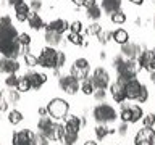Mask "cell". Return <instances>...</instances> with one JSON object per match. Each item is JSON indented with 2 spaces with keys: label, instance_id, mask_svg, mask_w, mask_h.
Returning <instances> with one entry per match:
<instances>
[{
  "label": "cell",
  "instance_id": "52",
  "mask_svg": "<svg viewBox=\"0 0 155 145\" xmlns=\"http://www.w3.org/2000/svg\"><path fill=\"white\" fill-rule=\"evenodd\" d=\"M5 60H7V58H5L3 55L0 56V72H3V69H5Z\"/></svg>",
  "mask_w": 155,
  "mask_h": 145
},
{
  "label": "cell",
  "instance_id": "39",
  "mask_svg": "<svg viewBox=\"0 0 155 145\" xmlns=\"http://www.w3.org/2000/svg\"><path fill=\"white\" fill-rule=\"evenodd\" d=\"M18 79H19V77L16 76V72L8 74V77L5 79V85H7V87H13V89H15V87H16V84H18Z\"/></svg>",
  "mask_w": 155,
  "mask_h": 145
},
{
  "label": "cell",
  "instance_id": "1",
  "mask_svg": "<svg viewBox=\"0 0 155 145\" xmlns=\"http://www.w3.org/2000/svg\"><path fill=\"white\" fill-rule=\"evenodd\" d=\"M21 45L18 42V31L13 24L0 26V53L5 58H16L21 53Z\"/></svg>",
  "mask_w": 155,
  "mask_h": 145
},
{
  "label": "cell",
  "instance_id": "54",
  "mask_svg": "<svg viewBox=\"0 0 155 145\" xmlns=\"http://www.w3.org/2000/svg\"><path fill=\"white\" fill-rule=\"evenodd\" d=\"M97 2H95V0H86V3H84V7L86 8H89V7H92V5H95Z\"/></svg>",
  "mask_w": 155,
  "mask_h": 145
},
{
  "label": "cell",
  "instance_id": "4",
  "mask_svg": "<svg viewBox=\"0 0 155 145\" xmlns=\"http://www.w3.org/2000/svg\"><path fill=\"white\" fill-rule=\"evenodd\" d=\"M47 114L52 116L53 119H63L68 114V110H70V105H68L66 100L63 98H52L47 103Z\"/></svg>",
  "mask_w": 155,
  "mask_h": 145
},
{
  "label": "cell",
  "instance_id": "3",
  "mask_svg": "<svg viewBox=\"0 0 155 145\" xmlns=\"http://www.w3.org/2000/svg\"><path fill=\"white\" fill-rule=\"evenodd\" d=\"M92 116H94V119L99 124H110V123H113V121H116L115 108L110 105H107V103L97 105L94 108V111H92Z\"/></svg>",
  "mask_w": 155,
  "mask_h": 145
},
{
  "label": "cell",
  "instance_id": "33",
  "mask_svg": "<svg viewBox=\"0 0 155 145\" xmlns=\"http://www.w3.org/2000/svg\"><path fill=\"white\" fill-rule=\"evenodd\" d=\"M110 18H111V23H115V24H124V23H126V14L121 11V10H118V11H115V13H111Z\"/></svg>",
  "mask_w": 155,
  "mask_h": 145
},
{
  "label": "cell",
  "instance_id": "19",
  "mask_svg": "<svg viewBox=\"0 0 155 145\" xmlns=\"http://www.w3.org/2000/svg\"><path fill=\"white\" fill-rule=\"evenodd\" d=\"M52 118L50 116H42L41 119H39V123H37V129H39V132H41L42 135H45L47 139H50V132H52Z\"/></svg>",
  "mask_w": 155,
  "mask_h": 145
},
{
  "label": "cell",
  "instance_id": "56",
  "mask_svg": "<svg viewBox=\"0 0 155 145\" xmlns=\"http://www.w3.org/2000/svg\"><path fill=\"white\" fill-rule=\"evenodd\" d=\"M39 114H41V116H47V108H39Z\"/></svg>",
  "mask_w": 155,
  "mask_h": 145
},
{
  "label": "cell",
  "instance_id": "37",
  "mask_svg": "<svg viewBox=\"0 0 155 145\" xmlns=\"http://www.w3.org/2000/svg\"><path fill=\"white\" fill-rule=\"evenodd\" d=\"M68 42L73 44V45H84V39H82L81 34H70L68 36Z\"/></svg>",
  "mask_w": 155,
  "mask_h": 145
},
{
  "label": "cell",
  "instance_id": "14",
  "mask_svg": "<svg viewBox=\"0 0 155 145\" xmlns=\"http://www.w3.org/2000/svg\"><path fill=\"white\" fill-rule=\"evenodd\" d=\"M32 137L34 134L31 130L24 129V130H18L13 134V145H32Z\"/></svg>",
  "mask_w": 155,
  "mask_h": 145
},
{
  "label": "cell",
  "instance_id": "61",
  "mask_svg": "<svg viewBox=\"0 0 155 145\" xmlns=\"http://www.w3.org/2000/svg\"><path fill=\"white\" fill-rule=\"evenodd\" d=\"M41 2H42V0H41Z\"/></svg>",
  "mask_w": 155,
  "mask_h": 145
},
{
  "label": "cell",
  "instance_id": "20",
  "mask_svg": "<svg viewBox=\"0 0 155 145\" xmlns=\"http://www.w3.org/2000/svg\"><path fill=\"white\" fill-rule=\"evenodd\" d=\"M29 11H31V8H29V5L24 2L21 3H18L16 7H15V16H16V19L19 23H24V21H28V14H29Z\"/></svg>",
  "mask_w": 155,
  "mask_h": 145
},
{
  "label": "cell",
  "instance_id": "53",
  "mask_svg": "<svg viewBox=\"0 0 155 145\" xmlns=\"http://www.w3.org/2000/svg\"><path fill=\"white\" fill-rule=\"evenodd\" d=\"M71 2H73V3H74V5H76V7H78V8H79V7H84V3H86V0H71Z\"/></svg>",
  "mask_w": 155,
  "mask_h": 145
},
{
  "label": "cell",
  "instance_id": "8",
  "mask_svg": "<svg viewBox=\"0 0 155 145\" xmlns=\"http://www.w3.org/2000/svg\"><path fill=\"white\" fill-rule=\"evenodd\" d=\"M137 65L140 68H144V69L153 71L155 69V48L140 52V55L137 56Z\"/></svg>",
  "mask_w": 155,
  "mask_h": 145
},
{
  "label": "cell",
  "instance_id": "17",
  "mask_svg": "<svg viewBox=\"0 0 155 145\" xmlns=\"http://www.w3.org/2000/svg\"><path fill=\"white\" fill-rule=\"evenodd\" d=\"M66 29H70V24L66 19H53L48 24H45V31H53L58 34H63Z\"/></svg>",
  "mask_w": 155,
  "mask_h": 145
},
{
  "label": "cell",
  "instance_id": "21",
  "mask_svg": "<svg viewBox=\"0 0 155 145\" xmlns=\"http://www.w3.org/2000/svg\"><path fill=\"white\" fill-rule=\"evenodd\" d=\"M121 2L123 0H102V10H104L105 13H115L118 11V10L121 8Z\"/></svg>",
  "mask_w": 155,
  "mask_h": 145
},
{
  "label": "cell",
  "instance_id": "6",
  "mask_svg": "<svg viewBox=\"0 0 155 145\" xmlns=\"http://www.w3.org/2000/svg\"><path fill=\"white\" fill-rule=\"evenodd\" d=\"M58 85H60V89L68 95H74V94H78V90H79V81L74 79L71 74L70 76H61L60 81H58Z\"/></svg>",
  "mask_w": 155,
  "mask_h": 145
},
{
  "label": "cell",
  "instance_id": "2",
  "mask_svg": "<svg viewBox=\"0 0 155 145\" xmlns=\"http://www.w3.org/2000/svg\"><path fill=\"white\" fill-rule=\"evenodd\" d=\"M39 66L45 68V69H60L65 66L66 55L60 50H57L55 47H44L41 55L37 56Z\"/></svg>",
  "mask_w": 155,
  "mask_h": 145
},
{
  "label": "cell",
  "instance_id": "18",
  "mask_svg": "<svg viewBox=\"0 0 155 145\" xmlns=\"http://www.w3.org/2000/svg\"><path fill=\"white\" fill-rule=\"evenodd\" d=\"M28 24L31 26V29L34 31H41V29L45 27V23H44V19L39 16V11H29L28 14Z\"/></svg>",
  "mask_w": 155,
  "mask_h": 145
},
{
  "label": "cell",
  "instance_id": "60",
  "mask_svg": "<svg viewBox=\"0 0 155 145\" xmlns=\"http://www.w3.org/2000/svg\"><path fill=\"white\" fill-rule=\"evenodd\" d=\"M152 145H155V137H153V140H152Z\"/></svg>",
  "mask_w": 155,
  "mask_h": 145
},
{
  "label": "cell",
  "instance_id": "5",
  "mask_svg": "<svg viewBox=\"0 0 155 145\" xmlns=\"http://www.w3.org/2000/svg\"><path fill=\"white\" fill-rule=\"evenodd\" d=\"M71 76L78 81H82L89 76V61L86 58H78L71 65Z\"/></svg>",
  "mask_w": 155,
  "mask_h": 145
},
{
  "label": "cell",
  "instance_id": "42",
  "mask_svg": "<svg viewBox=\"0 0 155 145\" xmlns=\"http://www.w3.org/2000/svg\"><path fill=\"white\" fill-rule=\"evenodd\" d=\"M100 31H102V27H100L99 23H91V26L87 27V34H89V36H97Z\"/></svg>",
  "mask_w": 155,
  "mask_h": 145
},
{
  "label": "cell",
  "instance_id": "16",
  "mask_svg": "<svg viewBox=\"0 0 155 145\" xmlns=\"http://www.w3.org/2000/svg\"><path fill=\"white\" fill-rule=\"evenodd\" d=\"M110 94L111 97H113V100L116 102V103H123V102L126 100V94H124V85L120 84L118 81L115 82V84L110 85Z\"/></svg>",
  "mask_w": 155,
  "mask_h": 145
},
{
  "label": "cell",
  "instance_id": "38",
  "mask_svg": "<svg viewBox=\"0 0 155 145\" xmlns=\"http://www.w3.org/2000/svg\"><path fill=\"white\" fill-rule=\"evenodd\" d=\"M32 145H48V139L45 135H42L41 132H37L32 137Z\"/></svg>",
  "mask_w": 155,
  "mask_h": 145
},
{
  "label": "cell",
  "instance_id": "30",
  "mask_svg": "<svg viewBox=\"0 0 155 145\" xmlns=\"http://www.w3.org/2000/svg\"><path fill=\"white\" fill-rule=\"evenodd\" d=\"M19 94H23V92H28V90H31V84H29V81H28V77L26 76H21L18 79V84L16 87H15Z\"/></svg>",
  "mask_w": 155,
  "mask_h": 145
},
{
  "label": "cell",
  "instance_id": "32",
  "mask_svg": "<svg viewBox=\"0 0 155 145\" xmlns=\"http://www.w3.org/2000/svg\"><path fill=\"white\" fill-rule=\"evenodd\" d=\"M8 121H10V124H13V126L19 124V123L23 121V114H21V111H18V110H12V111H8Z\"/></svg>",
  "mask_w": 155,
  "mask_h": 145
},
{
  "label": "cell",
  "instance_id": "50",
  "mask_svg": "<svg viewBox=\"0 0 155 145\" xmlns=\"http://www.w3.org/2000/svg\"><path fill=\"white\" fill-rule=\"evenodd\" d=\"M128 124L129 123H121L120 124V127H118V134L120 135H124L126 132H128Z\"/></svg>",
  "mask_w": 155,
  "mask_h": 145
},
{
  "label": "cell",
  "instance_id": "40",
  "mask_svg": "<svg viewBox=\"0 0 155 145\" xmlns=\"http://www.w3.org/2000/svg\"><path fill=\"white\" fill-rule=\"evenodd\" d=\"M18 42H19V45H21V47H28L29 44H31V36L26 34V32L18 34Z\"/></svg>",
  "mask_w": 155,
  "mask_h": 145
},
{
  "label": "cell",
  "instance_id": "46",
  "mask_svg": "<svg viewBox=\"0 0 155 145\" xmlns=\"http://www.w3.org/2000/svg\"><path fill=\"white\" fill-rule=\"evenodd\" d=\"M92 95H94V98H95L97 102L105 100V97H107V94H105V89H95V92H94Z\"/></svg>",
  "mask_w": 155,
  "mask_h": 145
},
{
  "label": "cell",
  "instance_id": "43",
  "mask_svg": "<svg viewBox=\"0 0 155 145\" xmlns=\"http://www.w3.org/2000/svg\"><path fill=\"white\" fill-rule=\"evenodd\" d=\"M144 118V127H153L155 126V114L150 113L147 116H142Z\"/></svg>",
  "mask_w": 155,
  "mask_h": 145
},
{
  "label": "cell",
  "instance_id": "34",
  "mask_svg": "<svg viewBox=\"0 0 155 145\" xmlns=\"http://www.w3.org/2000/svg\"><path fill=\"white\" fill-rule=\"evenodd\" d=\"M24 63H26L29 68H34V66H37V65H39L37 56H36V55H32L31 52H26V53H24Z\"/></svg>",
  "mask_w": 155,
  "mask_h": 145
},
{
  "label": "cell",
  "instance_id": "25",
  "mask_svg": "<svg viewBox=\"0 0 155 145\" xmlns=\"http://www.w3.org/2000/svg\"><path fill=\"white\" fill-rule=\"evenodd\" d=\"M79 89L84 92L86 95H92L95 92V85H94V82H92V79L89 76L86 77V79H82L81 81V84H79Z\"/></svg>",
  "mask_w": 155,
  "mask_h": 145
},
{
  "label": "cell",
  "instance_id": "51",
  "mask_svg": "<svg viewBox=\"0 0 155 145\" xmlns=\"http://www.w3.org/2000/svg\"><path fill=\"white\" fill-rule=\"evenodd\" d=\"M8 24H13L10 16H2L0 18V26H8Z\"/></svg>",
  "mask_w": 155,
  "mask_h": 145
},
{
  "label": "cell",
  "instance_id": "12",
  "mask_svg": "<svg viewBox=\"0 0 155 145\" xmlns=\"http://www.w3.org/2000/svg\"><path fill=\"white\" fill-rule=\"evenodd\" d=\"M155 130L152 127H144L136 134V145H152Z\"/></svg>",
  "mask_w": 155,
  "mask_h": 145
},
{
  "label": "cell",
  "instance_id": "45",
  "mask_svg": "<svg viewBox=\"0 0 155 145\" xmlns=\"http://www.w3.org/2000/svg\"><path fill=\"white\" fill-rule=\"evenodd\" d=\"M70 31H71L73 34H81V31H82V24H81L79 21L71 23V24H70Z\"/></svg>",
  "mask_w": 155,
  "mask_h": 145
},
{
  "label": "cell",
  "instance_id": "31",
  "mask_svg": "<svg viewBox=\"0 0 155 145\" xmlns=\"http://www.w3.org/2000/svg\"><path fill=\"white\" fill-rule=\"evenodd\" d=\"M3 95H5V98H7L8 103H18L19 102V92L16 89L13 90V87H10V90L3 92Z\"/></svg>",
  "mask_w": 155,
  "mask_h": 145
},
{
  "label": "cell",
  "instance_id": "26",
  "mask_svg": "<svg viewBox=\"0 0 155 145\" xmlns=\"http://www.w3.org/2000/svg\"><path fill=\"white\" fill-rule=\"evenodd\" d=\"M19 69V63L16 61V58H7L5 60V69L3 72H7V74H13V72H16Z\"/></svg>",
  "mask_w": 155,
  "mask_h": 145
},
{
  "label": "cell",
  "instance_id": "48",
  "mask_svg": "<svg viewBox=\"0 0 155 145\" xmlns=\"http://www.w3.org/2000/svg\"><path fill=\"white\" fill-rule=\"evenodd\" d=\"M29 8H31L32 11H39V10L42 8V2H41V0H31V5H29Z\"/></svg>",
  "mask_w": 155,
  "mask_h": 145
},
{
  "label": "cell",
  "instance_id": "57",
  "mask_svg": "<svg viewBox=\"0 0 155 145\" xmlns=\"http://www.w3.org/2000/svg\"><path fill=\"white\" fill-rule=\"evenodd\" d=\"M131 3H134V5H142L144 3V0H129Z\"/></svg>",
  "mask_w": 155,
  "mask_h": 145
},
{
  "label": "cell",
  "instance_id": "7",
  "mask_svg": "<svg viewBox=\"0 0 155 145\" xmlns=\"http://www.w3.org/2000/svg\"><path fill=\"white\" fill-rule=\"evenodd\" d=\"M139 69H140V66L137 65L136 60H124V63L116 71H118V76H124V77H128V79H133V77H136V74L139 72Z\"/></svg>",
  "mask_w": 155,
  "mask_h": 145
},
{
  "label": "cell",
  "instance_id": "9",
  "mask_svg": "<svg viewBox=\"0 0 155 145\" xmlns=\"http://www.w3.org/2000/svg\"><path fill=\"white\" fill-rule=\"evenodd\" d=\"M91 79L94 82L95 89H107L110 84V74L107 69H104V68H97Z\"/></svg>",
  "mask_w": 155,
  "mask_h": 145
},
{
  "label": "cell",
  "instance_id": "10",
  "mask_svg": "<svg viewBox=\"0 0 155 145\" xmlns=\"http://www.w3.org/2000/svg\"><path fill=\"white\" fill-rule=\"evenodd\" d=\"M140 87H142V84H140V82L136 79V77L129 79V81L124 84V94H126V98H129V100H137L139 92H140Z\"/></svg>",
  "mask_w": 155,
  "mask_h": 145
},
{
  "label": "cell",
  "instance_id": "55",
  "mask_svg": "<svg viewBox=\"0 0 155 145\" xmlns=\"http://www.w3.org/2000/svg\"><path fill=\"white\" fill-rule=\"evenodd\" d=\"M23 0H8V5H12V7H16L18 3H21Z\"/></svg>",
  "mask_w": 155,
  "mask_h": 145
},
{
  "label": "cell",
  "instance_id": "28",
  "mask_svg": "<svg viewBox=\"0 0 155 145\" xmlns=\"http://www.w3.org/2000/svg\"><path fill=\"white\" fill-rule=\"evenodd\" d=\"M129 108H131V121L129 123H137V121H140L142 119V116H144V113H142V108H140L139 105H129Z\"/></svg>",
  "mask_w": 155,
  "mask_h": 145
},
{
  "label": "cell",
  "instance_id": "29",
  "mask_svg": "<svg viewBox=\"0 0 155 145\" xmlns=\"http://www.w3.org/2000/svg\"><path fill=\"white\" fill-rule=\"evenodd\" d=\"M115 130L113 129H110V127H107V124H100V126H97L95 127V135H97V139L102 140V139H105L108 134H113Z\"/></svg>",
  "mask_w": 155,
  "mask_h": 145
},
{
  "label": "cell",
  "instance_id": "58",
  "mask_svg": "<svg viewBox=\"0 0 155 145\" xmlns=\"http://www.w3.org/2000/svg\"><path fill=\"white\" fill-rule=\"evenodd\" d=\"M150 81H152L153 84H155V69H153V71H150Z\"/></svg>",
  "mask_w": 155,
  "mask_h": 145
},
{
  "label": "cell",
  "instance_id": "22",
  "mask_svg": "<svg viewBox=\"0 0 155 145\" xmlns=\"http://www.w3.org/2000/svg\"><path fill=\"white\" fill-rule=\"evenodd\" d=\"M111 39L116 42V44H120V45H123V44H126V42H129V34H128V31L126 29H116V31H113L111 32Z\"/></svg>",
  "mask_w": 155,
  "mask_h": 145
},
{
  "label": "cell",
  "instance_id": "15",
  "mask_svg": "<svg viewBox=\"0 0 155 145\" xmlns=\"http://www.w3.org/2000/svg\"><path fill=\"white\" fill-rule=\"evenodd\" d=\"M84 124L79 116H68L65 121V132H71V134H79L81 126Z\"/></svg>",
  "mask_w": 155,
  "mask_h": 145
},
{
  "label": "cell",
  "instance_id": "49",
  "mask_svg": "<svg viewBox=\"0 0 155 145\" xmlns=\"http://www.w3.org/2000/svg\"><path fill=\"white\" fill-rule=\"evenodd\" d=\"M123 63H124V56H123V55L113 58V68H115V69H118V68L123 65Z\"/></svg>",
  "mask_w": 155,
  "mask_h": 145
},
{
  "label": "cell",
  "instance_id": "47",
  "mask_svg": "<svg viewBox=\"0 0 155 145\" xmlns=\"http://www.w3.org/2000/svg\"><path fill=\"white\" fill-rule=\"evenodd\" d=\"M8 102L7 98H5V95H3V92H0V111H7L8 110Z\"/></svg>",
  "mask_w": 155,
  "mask_h": 145
},
{
  "label": "cell",
  "instance_id": "59",
  "mask_svg": "<svg viewBox=\"0 0 155 145\" xmlns=\"http://www.w3.org/2000/svg\"><path fill=\"white\" fill-rule=\"evenodd\" d=\"M84 145H97V142H94V140H86Z\"/></svg>",
  "mask_w": 155,
  "mask_h": 145
},
{
  "label": "cell",
  "instance_id": "36",
  "mask_svg": "<svg viewBox=\"0 0 155 145\" xmlns=\"http://www.w3.org/2000/svg\"><path fill=\"white\" fill-rule=\"evenodd\" d=\"M120 118H121L123 123H129L131 121V108H129V105L123 103V110H121V113H120Z\"/></svg>",
  "mask_w": 155,
  "mask_h": 145
},
{
  "label": "cell",
  "instance_id": "24",
  "mask_svg": "<svg viewBox=\"0 0 155 145\" xmlns=\"http://www.w3.org/2000/svg\"><path fill=\"white\" fill-rule=\"evenodd\" d=\"M45 42L48 44L50 47H57L61 44V34L58 32H53V31H45Z\"/></svg>",
  "mask_w": 155,
  "mask_h": 145
},
{
  "label": "cell",
  "instance_id": "35",
  "mask_svg": "<svg viewBox=\"0 0 155 145\" xmlns=\"http://www.w3.org/2000/svg\"><path fill=\"white\" fill-rule=\"evenodd\" d=\"M78 137H79V134L65 132V135H63V143H65V145H74L78 142Z\"/></svg>",
  "mask_w": 155,
  "mask_h": 145
},
{
  "label": "cell",
  "instance_id": "13",
  "mask_svg": "<svg viewBox=\"0 0 155 145\" xmlns=\"http://www.w3.org/2000/svg\"><path fill=\"white\" fill-rule=\"evenodd\" d=\"M28 77V81H29V84H31V89L34 90H39L41 87L47 82V76L44 74V72H34V71H29L24 74Z\"/></svg>",
  "mask_w": 155,
  "mask_h": 145
},
{
  "label": "cell",
  "instance_id": "27",
  "mask_svg": "<svg viewBox=\"0 0 155 145\" xmlns=\"http://www.w3.org/2000/svg\"><path fill=\"white\" fill-rule=\"evenodd\" d=\"M86 16L89 18V19H92V21H97L100 16H102V8L99 7V5H92V7H89L87 8V11H86Z\"/></svg>",
  "mask_w": 155,
  "mask_h": 145
},
{
  "label": "cell",
  "instance_id": "11",
  "mask_svg": "<svg viewBox=\"0 0 155 145\" xmlns=\"http://www.w3.org/2000/svg\"><path fill=\"white\" fill-rule=\"evenodd\" d=\"M140 47L137 44H133V42H126L121 45V55L128 60H137V56L140 55Z\"/></svg>",
  "mask_w": 155,
  "mask_h": 145
},
{
  "label": "cell",
  "instance_id": "44",
  "mask_svg": "<svg viewBox=\"0 0 155 145\" xmlns=\"http://www.w3.org/2000/svg\"><path fill=\"white\" fill-rule=\"evenodd\" d=\"M147 98H149V90H147V87H145V85H142V87H140L137 100L140 102V103H144V102H147Z\"/></svg>",
  "mask_w": 155,
  "mask_h": 145
},
{
  "label": "cell",
  "instance_id": "41",
  "mask_svg": "<svg viewBox=\"0 0 155 145\" xmlns=\"http://www.w3.org/2000/svg\"><path fill=\"white\" fill-rule=\"evenodd\" d=\"M97 37H99V42L105 45V44L111 39V32L110 31H100L99 34H97Z\"/></svg>",
  "mask_w": 155,
  "mask_h": 145
},
{
  "label": "cell",
  "instance_id": "23",
  "mask_svg": "<svg viewBox=\"0 0 155 145\" xmlns=\"http://www.w3.org/2000/svg\"><path fill=\"white\" fill-rule=\"evenodd\" d=\"M63 135H65V126L61 124H55L53 123L52 126V132H50V139L48 140H55V142H58V140H63Z\"/></svg>",
  "mask_w": 155,
  "mask_h": 145
}]
</instances>
